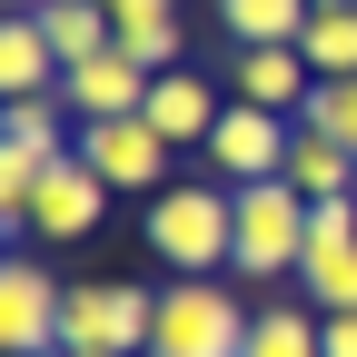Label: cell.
I'll return each mask as SVG.
<instances>
[{
    "mask_svg": "<svg viewBox=\"0 0 357 357\" xmlns=\"http://www.w3.org/2000/svg\"><path fill=\"white\" fill-rule=\"evenodd\" d=\"M10 10H40V0H10Z\"/></svg>",
    "mask_w": 357,
    "mask_h": 357,
    "instance_id": "7402d4cb",
    "label": "cell"
},
{
    "mask_svg": "<svg viewBox=\"0 0 357 357\" xmlns=\"http://www.w3.org/2000/svg\"><path fill=\"white\" fill-rule=\"evenodd\" d=\"M79 159L109 178V199H119V189H129V199H159L169 169H178V149L159 139L149 119H89V129H79Z\"/></svg>",
    "mask_w": 357,
    "mask_h": 357,
    "instance_id": "ba28073f",
    "label": "cell"
},
{
    "mask_svg": "<svg viewBox=\"0 0 357 357\" xmlns=\"http://www.w3.org/2000/svg\"><path fill=\"white\" fill-rule=\"evenodd\" d=\"M159 20H178V0H109V30L129 40V30H159Z\"/></svg>",
    "mask_w": 357,
    "mask_h": 357,
    "instance_id": "ffe728a7",
    "label": "cell"
},
{
    "mask_svg": "<svg viewBox=\"0 0 357 357\" xmlns=\"http://www.w3.org/2000/svg\"><path fill=\"white\" fill-rule=\"evenodd\" d=\"M307 208L288 178H258V189H238V229H229V278H298V258H307Z\"/></svg>",
    "mask_w": 357,
    "mask_h": 357,
    "instance_id": "3957f363",
    "label": "cell"
},
{
    "mask_svg": "<svg viewBox=\"0 0 357 357\" xmlns=\"http://www.w3.org/2000/svg\"><path fill=\"white\" fill-rule=\"evenodd\" d=\"M288 139H298V119H278V109H248V100H229V119L208 129V178H229V189H258V178H288Z\"/></svg>",
    "mask_w": 357,
    "mask_h": 357,
    "instance_id": "8992f818",
    "label": "cell"
},
{
    "mask_svg": "<svg viewBox=\"0 0 357 357\" xmlns=\"http://www.w3.org/2000/svg\"><path fill=\"white\" fill-rule=\"evenodd\" d=\"M60 357H89V347H60Z\"/></svg>",
    "mask_w": 357,
    "mask_h": 357,
    "instance_id": "603a6c76",
    "label": "cell"
},
{
    "mask_svg": "<svg viewBox=\"0 0 357 357\" xmlns=\"http://www.w3.org/2000/svg\"><path fill=\"white\" fill-rule=\"evenodd\" d=\"M307 129H328V139L357 149V79H318L307 89Z\"/></svg>",
    "mask_w": 357,
    "mask_h": 357,
    "instance_id": "d6986e66",
    "label": "cell"
},
{
    "mask_svg": "<svg viewBox=\"0 0 357 357\" xmlns=\"http://www.w3.org/2000/svg\"><path fill=\"white\" fill-rule=\"evenodd\" d=\"M248 318L229 278H169L159 288V328H149V357H248Z\"/></svg>",
    "mask_w": 357,
    "mask_h": 357,
    "instance_id": "7a4b0ae2",
    "label": "cell"
},
{
    "mask_svg": "<svg viewBox=\"0 0 357 357\" xmlns=\"http://www.w3.org/2000/svg\"><path fill=\"white\" fill-rule=\"evenodd\" d=\"M139 119L159 129L169 149H208V129L229 119V100H218V89H208L189 60H178V70H159V79H149V109H139Z\"/></svg>",
    "mask_w": 357,
    "mask_h": 357,
    "instance_id": "30bf717a",
    "label": "cell"
},
{
    "mask_svg": "<svg viewBox=\"0 0 357 357\" xmlns=\"http://www.w3.org/2000/svg\"><path fill=\"white\" fill-rule=\"evenodd\" d=\"M40 40L60 50V70H89L100 50H119V30H109V10H89V0H40Z\"/></svg>",
    "mask_w": 357,
    "mask_h": 357,
    "instance_id": "9a60e30c",
    "label": "cell"
},
{
    "mask_svg": "<svg viewBox=\"0 0 357 357\" xmlns=\"http://www.w3.org/2000/svg\"><path fill=\"white\" fill-rule=\"evenodd\" d=\"M238 50H298L307 40V0H218Z\"/></svg>",
    "mask_w": 357,
    "mask_h": 357,
    "instance_id": "2e32d148",
    "label": "cell"
},
{
    "mask_svg": "<svg viewBox=\"0 0 357 357\" xmlns=\"http://www.w3.org/2000/svg\"><path fill=\"white\" fill-rule=\"evenodd\" d=\"M298 298L318 307V318H347V307H357V199H328L318 218H307Z\"/></svg>",
    "mask_w": 357,
    "mask_h": 357,
    "instance_id": "9c48e42d",
    "label": "cell"
},
{
    "mask_svg": "<svg viewBox=\"0 0 357 357\" xmlns=\"http://www.w3.org/2000/svg\"><path fill=\"white\" fill-rule=\"evenodd\" d=\"M149 328H159V288H70L60 307V347H89V357H149Z\"/></svg>",
    "mask_w": 357,
    "mask_h": 357,
    "instance_id": "277c9868",
    "label": "cell"
},
{
    "mask_svg": "<svg viewBox=\"0 0 357 357\" xmlns=\"http://www.w3.org/2000/svg\"><path fill=\"white\" fill-rule=\"evenodd\" d=\"M307 89H318V70H307L298 50H238L229 60V100H248V109L307 119Z\"/></svg>",
    "mask_w": 357,
    "mask_h": 357,
    "instance_id": "7c38bea8",
    "label": "cell"
},
{
    "mask_svg": "<svg viewBox=\"0 0 357 357\" xmlns=\"http://www.w3.org/2000/svg\"><path fill=\"white\" fill-rule=\"evenodd\" d=\"M328 357H357V307H347V318H328Z\"/></svg>",
    "mask_w": 357,
    "mask_h": 357,
    "instance_id": "44dd1931",
    "label": "cell"
},
{
    "mask_svg": "<svg viewBox=\"0 0 357 357\" xmlns=\"http://www.w3.org/2000/svg\"><path fill=\"white\" fill-rule=\"evenodd\" d=\"M149 258H169V278H218L229 268V229H238V189L229 178H169V189L149 199Z\"/></svg>",
    "mask_w": 357,
    "mask_h": 357,
    "instance_id": "6da1fadb",
    "label": "cell"
},
{
    "mask_svg": "<svg viewBox=\"0 0 357 357\" xmlns=\"http://www.w3.org/2000/svg\"><path fill=\"white\" fill-rule=\"evenodd\" d=\"M60 79L70 70H60L50 40H40V20L10 10V20H0V89H10V100H40V89H60Z\"/></svg>",
    "mask_w": 357,
    "mask_h": 357,
    "instance_id": "5bb4252c",
    "label": "cell"
},
{
    "mask_svg": "<svg viewBox=\"0 0 357 357\" xmlns=\"http://www.w3.org/2000/svg\"><path fill=\"white\" fill-rule=\"evenodd\" d=\"M89 10H109V0H89Z\"/></svg>",
    "mask_w": 357,
    "mask_h": 357,
    "instance_id": "cb8c5ba5",
    "label": "cell"
},
{
    "mask_svg": "<svg viewBox=\"0 0 357 357\" xmlns=\"http://www.w3.org/2000/svg\"><path fill=\"white\" fill-rule=\"evenodd\" d=\"M60 307H70V288L50 278L40 258H0V347L10 357H60Z\"/></svg>",
    "mask_w": 357,
    "mask_h": 357,
    "instance_id": "52a82bcc",
    "label": "cell"
},
{
    "mask_svg": "<svg viewBox=\"0 0 357 357\" xmlns=\"http://www.w3.org/2000/svg\"><path fill=\"white\" fill-rule=\"evenodd\" d=\"M288 189H298L307 208H328V199H357V149L298 119V139H288Z\"/></svg>",
    "mask_w": 357,
    "mask_h": 357,
    "instance_id": "4fadbf2b",
    "label": "cell"
},
{
    "mask_svg": "<svg viewBox=\"0 0 357 357\" xmlns=\"http://www.w3.org/2000/svg\"><path fill=\"white\" fill-rule=\"evenodd\" d=\"M60 100H70V119L89 129V119H139L149 109V70L129 60V50H100L89 70H70L60 79Z\"/></svg>",
    "mask_w": 357,
    "mask_h": 357,
    "instance_id": "8fae6325",
    "label": "cell"
},
{
    "mask_svg": "<svg viewBox=\"0 0 357 357\" xmlns=\"http://www.w3.org/2000/svg\"><path fill=\"white\" fill-rule=\"evenodd\" d=\"M100 208H109V178L89 169L79 149H60L50 169H40V189H30V208H20V229H30L40 248H79L89 229H100Z\"/></svg>",
    "mask_w": 357,
    "mask_h": 357,
    "instance_id": "5b68a950",
    "label": "cell"
},
{
    "mask_svg": "<svg viewBox=\"0 0 357 357\" xmlns=\"http://www.w3.org/2000/svg\"><path fill=\"white\" fill-rule=\"evenodd\" d=\"M0 149H30V159L79 149V139H70V100H60V89H40V100H10V109H0Z\"/></svg>",
    "mask_w": 357,
    "mask_h": 357,
    "instance_id": "e0dca14e",
    "label": "cell"
},
{
    "mask_svg": "<svg viewBox=\"0 0 357 357\" xmlns=\"http://www.w3.org/2000/svg\"><path fill=\"white\" fill-rule=\"evenodd\" d=\"M248 357H328V318L318 307H258L248 318Z\"/></svg>",
    "mask_w": 357,
    "mask_h": 357,
    "instance_id": "ac0fdd59",
    "label": "cell"
}]
</instances>
